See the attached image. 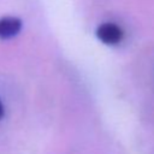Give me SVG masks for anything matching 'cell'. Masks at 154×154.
<instances>
[{
  "label": "cell",
  "instance_id": "6da1fadb",
  "mask_svg": "<svg viewBox=\"0 0 154 154\" xmlns=\"http://www.w3.org/2000/svg\"><path fill=\"white\" fill-rule=\"evenodd\" d=\"M95 35L102 43L107 46H116L120 43L124 38L123 29L113 22H106L100 24L95 31Z\"/></svg>",
  "mask_w": 154,
  "mask_h": 154
},
{
  "label": "cell",
  "instance_id": "7a4b0ae2",
  "mask_svg": "<svg viewBox=\"0 0 154 154\" xmlns=\"http://www.w3.org/2000/svg\"><path fill=\"white\" fill-rule=\"evenodd\" d=\"M22 30V20L17 17L6 16L0 18V38L8 40L19 34Z\"/></svg>",
  "mask_w": 154,
  "mask_h": 154
},
{
  "label": "cell",
  "instance_id": "3957f363",
  "mask_svg": "<svg viewBox=\"0 0 154 154\" xmlns=\"http://www.w3.org/2000/svg\"><path fill=\"white\" fill-rule=\"evenodd\" d=\"M4 113H5V109H4V105H2V102H1V100H0V119L4 117Z\"/></svg>",
  "mask_w": 154,
  "mask_h": 154
}]
</instances>
